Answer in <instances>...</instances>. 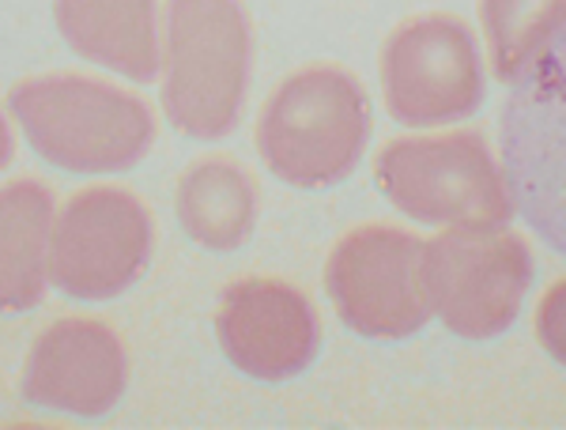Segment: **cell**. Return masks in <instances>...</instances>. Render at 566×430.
Returning <instances> with one entry per match:
<instances>
[{"label":"cell","instance_id":"cell-1","mask_svg":"<svg viewBox=\"0 0 566 430\" xmlns=\"http://www.w3.org/2000/svg\"><path fill=\"white\" fill-rule=\"evenodd\" d=\"M8 109L39 159L69 174H125L155 144V114L133 87L84 72L27 76Z\"/></svg>","mask_w":566,"mask_h":430},{"label":"cell","instance_id":"cell-2","mask_svg":"<svg viewBox=\"0 0 566 430\" xmlns=\"http://www.w3.org/2000/svg\"><path fill=\"white\" fill-rule=\"evenodd\" d=\"M370 98L363 80L333 61L283 76L258 114L261 162L295 189L340 186L370 144Z\"/></svg>","mask_w":566,"mask_h":430},{"label":"cell","instance_id":"cell-3","mask_svg":"<svg viewBox=\"0 0 566 430\" xmlns=\"http://www.w3.org/2000/svg\"><path fill=\"white\" fill-rule=\"evenodd\" d=\"M159 76L163 117L189 140H223L253 76V23L242 0H167Z\"/></svg>","mask_w":566,"mask_h":430},{"label":"cell","instance_id":"cell-4","mask_svg":"<svg viewBox=\"0 0 566 430\" xmlns=\"http://www.w3.org/2000/svg\"><path fill=\"white\" fill-rule=\"evenodd\" d=\"M374 186L423 227H491L517 216L506 167L483 133L423 129L374 151Z\"/></svg>","mask_w":566,"mask_h":430},{"label":"cell","instance_id":"cell-5","mask_svg":"<svg viewBox=\"0 0 566 430\" xmlns=\"http://www.w3.org/2000/svg\"><path fill=\"white\" fill-rule=\"evenodd\" d=\"M533 287V250L510 223L446 227L423 238V291L431 314L464 340H491L522 314Z\"/></svg>","mask_w":566,"mask_h":430},{"label":"cell","instance_id":"cell-6","mask_svg":"<svg viewBox=\"0 0 566 430\" xmlns=\"http://www.w3.org/2000/svg\"><path fill=\"white\" fill-rule=\"evenodd\" d=\"M378 84L386 114L405 129H446L472 117L488 76L472 27L453 12H423L381 42Z\"/></svg>","mask_w":566,"mask_h":430},{"label":"cell","instance_id":"cell-7","mask_svg":"<svg viewBox=\"0 0 566 430\" xmlns=\"http://www.w3.org/2000/svg\"><path fill=\"white\" fill-rule=\"evenodd\" d=\"M322 283L344 328L367 340H405L434 317L423 291V238L405 227H352L328 250Z\"/></svg>","mask_w":566,"mask_h":430},{"label":"cell","instance_id":"cell-8","mask_svg":"<svg viewBox=\"0 0 566 430\" xmlns=\"http://www.w3.org/2000/svg\"><path fill=\"white\" fill-rule=\"evenodd\" d=\"M155 223L133 189L84 186L53 212L50 283L69 298H122L151 261Z\"/></svg>","mask_w":566,"mask_h":430},{"label":"cell","instance_id":"cell-9","mask_svg":"<svg viewBox=\"0 0 566 430\" xmlns=\"http://www.w3.org/2000/svg\"><path fill=\"white\" fill-rule=\"evenodd\" d=\"M510 87L502 167L525 223L566 258V42Z\"/></svg>","mask_w":566,"mask_h":430},{"label":"cell","instance_id":"cell-10","mask_svg":"<svg viewBox=\"0 0 566 430\" xmlns=\"http://www.w3.org/2000/svg\"><path fill=\"white\" fill-rule=\"evenodd\" d=\"M216 340L227 363L253 381L303 374L322 352V317L295 283L280 276H242L216 302Z\"/></svg>","mask_w":566,"mask_h":430},{"label":"cell","instance_id":"cell-11","mask_svg":"<svg viewBox=\"0 0 566 430\" xmlns=\"http://www.w3.org/2000/svg\"><path fill=\"white\" fill-rule=\"evenodd\" d=\"M129 386V359L117 333L95 317H61L34 336L20 389L34 408L98 419Z\"/></svg>","mask_w":566,"mask_h":430},{"label":"cell","instance_id":"cell-12","mask_svg":"<svg viewBox=\"0 0 566 430\" xmlns=\"http://www.w3.org/2000/svg\"><path fill=\"white\" fill-rule=\"evenodd\" d=\"M61 39L87 65L133 84H151L163 69L159 0H53Z\"/></svg>","mask_w":566,"mask_h":430},{"label":"cell","instance_id":"cell-13","mask_svg":"<svg viewBox=\"0 0 566 430\" xmlns=\"http://www.w3.org/2000/svg\"><path fill=\"white\" fill-rule=\"evenodd\" d=\"M181 231L197 245L231 253L245 245L261 219V186L231 155H200L189 162L175 189Z\"/></svg>","mask_w":566,"mask_h":430},{"label":"cell","instance_id":"cell-14","mask_svg":"<svg viewBox=\"0 0 566 430\" xmlns=\"http://www.w3.org/2000/svg\"><path fill=\"white\" fill-rule=\"evenodd\" d=\"M53 193L34 178L0 186V314H27L50 287Z\"/></svg>","mask_w":566,"mask_h":430},{"label":"cell","instance_id":"cell-15","mask_svg":"<svg viewBox=\"0 0 566 430\" xmlns=\"http://www.w3.org/2000/svg\"><path fill=\"white\" fill-rule=\"evenodd\" d=\"M480 34L499 84H517L566 42V0H480Z\"/></svg>","mask_w":566,"mask_h":430},{"label":"cell","instance_id":"cell-16","mask_svg":"<svg viewBox=\"0 0 566 430\" xmlns=\"http://www.w3.org/2000/svg\"><path fill=\"white\" fill-rule=\"evenodd\" d=\"M533 333H536V344H541L559 366H566V276L555 280L541 295V302H536Z\"/></svg>","mask_w":566,"mask_h":430},{"label":"cell","instance_id":"cell-17","mask_svg":"<svg viewBox=\"0 0 566 430\" xmlns=\"http://www.w3.org/2000/svg\"><path fill=\"white\" fill-rule=\"evenodd\" d=\"M12 155H15V144H12V125H8V114H4V106H0V170L12 162Z\"/></svg>","mask_w":566,"mask_h":430}]
</instances>
